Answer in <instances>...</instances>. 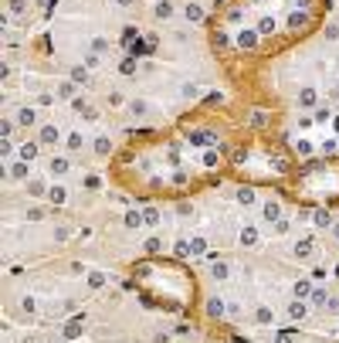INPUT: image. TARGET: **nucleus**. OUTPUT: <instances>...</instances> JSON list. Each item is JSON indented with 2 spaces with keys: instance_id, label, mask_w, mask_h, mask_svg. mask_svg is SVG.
Returning a JSON list of instances; mask_svg holds the SVG:
<instances>
[{
  "instance_id": "1",
  "label": "nucleus",
  "mask_w": 339,
  "mask_h": 343,
  "mask_svg": "<svg viewBox=\"0 0 339 343\" xmlns=\"http://www.w3.org/2000/svg\"><path fill=\"white\" fill-rule=\"evenodd\" d=\"M187 139H177V133H139L129 139V146L119 149L112 160V177L125 190L139 197H183L200 190L203 167L183 157Z\"/></svg>"
},
{
  "instance_id": "2",
  "label": "nucleus",
  "mask_w": 339,
  "mask_h": 343,
  "mask_svg": "<svg viewBox=\"0 0 339 343\" xmlns=\"http://www.w3.org/2000/svg\"><path fill=\"white\" fill-rule=\"evenodd\" d=\"M224 170L241 183H271L282 187L299 167H295V153L275 143L271 136H248L227 149Z\"/></svg>"
},
{
  "instance_id": "3",
  "label": "nucleus",
  "mask_w": 339,
  "mask_h": 343,
  "mask_svg": "<svg viewBox=\"0 0 339 343\" xmlns=\"http://www.w3.org/2000/svg\"><path fill=\"white\" fill-rule=\"evenodd\" d=\"M278 190H282L288 201L305 204V207H332V204H339V157L305 160Z\"/></svg>"
},
{
  "instance_id": "4",
  "label": "nucleus",
  "mask_w": 339,
  "mask_h": 343,
  "mask_svg": "<svg viewBox=\"0 0 339 343\" xmlns=\"http://www.w3.org/2000/svg\"><path fill=\"white\" fill-rule=\"evenodd\" d=\"M203 316H207L210 323H221V320L227 316V302H224L221 296H210L207 302H203Z\"/></svg>"
},
{
  "instance_id": "5",
  "label": "nucleus",
  "mask_w": 339,
  "mask_h": 343,
  "mask_svg": "<svg viewBox=\"0 0 339 343\" xmlns=\"http://www.w3.org/2000/svg\"><path fill=\"white\" fill-rule=\"evenodd\" d=\"M37 143H41V146H58V143H61V129H58L55 123H45V126L37 129Z\"/></svg>"
},
{
  "instance_id": "6",
  "label": "nucleus",
  "mask_w": 339,
  "mask_h": 343,
  "mask_svg": "<svg viewBox=\"0 0 339 343\" xmlns=\"http://www.w3.org/2000/svg\"><path fill=\"white\" fill-rule=\"evenodd\" d=\"M234 201H237L241 207H255V201H258V190H255V183H237Z\"/></svg>"
},
{
  "instance_id": "7",
  "label": "nucleus",
  "mask_w": 339,
  "mask_h": 343,
  "mask_svg": "<svg viewBox=\"0 0 339 343\" xmlns=\"http://www.w3.org/2000/svg\"><path fill=\"white\" fill-rule=\"evenodd\" d=\"M295 102H299V109H319V89H312V85L299 89Z\"/></svg>"
},
{
  "instance_id": "8",
  "label": "nucleus",
  "mask_w": 339,
  "mask_h": 343,
  "mask_svg": "<svg viewBox=\"0 0 339 343\" xmlns=\"http://www.w3.org/2000/svg\"><path fill=\"white\" fill-rule=\"evenodd\" d=\"M183 21H187V24H200V21H207V11H203V4H197V0L183 4Z\"/></svg>"
},
{
  "instance_id": "9",
  "label": "nucleus",
  "mask_w": 339,
  "mask_h": 343,
  "mask_svg": "<svg viewBox=\"0 0 339 343\" xmlns=\"http://www.w3.org/2000/svg\"><path fill=\"white\" fill-rule=\"evenodd\" d=\"M261 217H265L268 224H278V221H282V201H265V204H261Z\"/></svg>"
},
{
  "instance_id": "10",
  "label": "nucleus",
  "mask_w": 339,
  "mask_h": 343,
  "mask_svg": "<svg viewBox=\"0 0 339 343\" xmlns=\"http://www.w3.org/2000/svg\"><path fill=\"white\" fill-rule=\"evenodd\" d=\"M227 275H231V265L224 258H210V279L214 282H227Z\"/></svg>"
},
{
  "instance_id": "11",
  "label": "nucleus",
  "mask_w": 339,
  "mask_h": 343,
  "mask_svg": "<svg viewBox=\"0 0 339 343\" xmlns=\"http://www.w3.org/2000/svg\"><path fill=\"white\" fill-rule=\"evenodd\" d=\"M173 14H177L173 0H156V7H153V17L156 21H173Z\"/></svg>"
},
{
  "instance_id": "12",
  "label": "nucleus",
  "mask_w": 339,
  "mask_h": 343,
  "mask_svg": "<svg viewBox=\"0 0 339 343\" xmlns=\"http://www.w3.org/2000/svg\"><path fill=\"white\" fill-rule=\"evenodd\" d=\"M241 248H255V245H258L261 241V235H258V228H255V224H244V228H241Z\"/></svg>"
},
{
  "instance_id": "13",
  "label": "nucleus",
  "mask_w": 339,
  "mask_h": 343,
  "mask_svg": "<svg viewBox=\"0 0 339 343\" xmlns=\"http://www.w3.org/2000/svg\"><path fill=\"white\" fill-rule=\"evenodd\" d=\"M68 167H71L68 157H51V160H48V173H51V177H65Z\"/></svg>"
},
{
  "instance_id": "14",
  "label": "nucleus",
  "mask_w": 339,
  "mask_h": 343,
  "mask_svg": "<svg viewBox=\"0 0 339 343\" xmlns=\"http://www.w3.org/2000/svg\"><path fill=\"white\" fill-rule=\"evenodd\" d=\"M309 302H305V299H292V302H288V320H305V316H309Z\"/></svg>"
},
{
  "instance_id": "15",
  "label": "nucleus",
  "mask_w": 339,
  "mask_h": 343,
  "mask_svg": "<svg viewBox=\"0 0 339 343\" xmlns=\"http://www.w3.org/2000/svg\"><path fill=\"white\" fill-rule=\"evenodd\" d=\"M125 228H133V231H139V228H146V217H143V211H136V207H129L125 211Z\"/></svg>"
},
{
  "instance_id": "16",
  "label": "nucleus",
  "mask_w": 339,
  "mask_h": 343,
  "mask_svg": "<svg viewBox=\"0 0 339 343\" xmlns=\"http://www.w3.org/2000/svg\"><path fill=\"white\" fill-rule=\"evenodd\" d=\"M312 252H316V238H302V241H295V258H312Z\"/></svg>"
},
{
  "instance_id": "17",
  "label": "nucleus",
  "mask_w": 339,
  "mask_h": 343,
  "mask_svg": "<svg viewBox=\"0 0 339 343\" xmlns=\"http://www.w3.org/2000/svg\"><path fill=\"white\" fill-rule=\"evenodd\" d=\"M68 201V190L65 187H61V183H51V187H48V204H55V207H61Z\"/></svg>"
},
{
  "instance_id": "18",
  "label": "nucleus",
  "mask_w": 339,
  "mask_h": 343,
  "mask_svg": "<svg viewBox=\"0 0 339 343\" xmlns=\"http://www.w3.org/2000/svg\"><path fill=\"white\" fill-rule=\"evenodd\" d=\"M292 153H295V160H312V143L309 139H295Z\"/></svg>"
},
{
  "instance_id": "19",
  "label": "nucleus",
  "mask_w": 339,
  "mask_h": 343,
  "mask_svg": "<svg viewBox=\"0 0 339 343\" xmlns=\"http://www.w3.org/2000/svg\"><path fill=\"white\" fill-rule=\"evenodd\" d=\"M326 302H329V289L326 286H316V289H312V296H309V306H312V309H322Z\"/></svg>"
},
{
  "instance_id": "20",
  "label": "nucleus",
  "mask_w": 339,
  "mask_h": 343,
  "mask_svg": "<svg viewBox=\"0 0 339 343\" xmlns=\"http://www.w3.org/2000/svg\"><path fill=\"white\" fill-rule=\"evenodd\" d=\"M37 153H41V143H24V146L17 149V160L31 163V160H37Z\"/></svg>"
},
{
  "instance_id": "21",
  "label": "nucleus",
  "mask_w": 339,
  "mask_h": 343,
  "mask_svg": "<svg viewBox=\"0 0 339 343\" xmlns=\"http://www.w3.org/2000/svg\"><path fill=\"white\" fill-rule=\"evenodd\" d=\"M312 289H316V286H312V279H299V282L292 286V296L295 299H309V296H312Z\"/></svg>"
},
{
  "instance_id": "22",
  "label": "nucleus",
  "mask_w": 339,
  "mask_h": 343,
  "mask_svg": "<svg viewBox=\"0 0 339 343\" xmlns=\"http://www.w3.org/2000/svg\"><path fill=\"white\" fill-rule=\"evenodd\" d=\"M312 221H316V228H332V214H329V207H316V211H312Z\"/></svg>"
},
{
  "instance_id": "23",
  "label": "nucleus",
  "mask_w": 339,
  "mask_h": 343,
  "mask_svg": "<svg viewBox=\"0 0 339 343\" xmlns=\"http://www.w3.org/2000/svg\"><path fill=\"white\" fill-rule=\"evenodd\" d=\"M34 123H37V112H34L31 105H24L21 112H17V126H24V129H27V126H34Z\"/></svg>"
},
{
  "instance_id": "24",
  "label": "nucleus",
  "mask_w": 339,
  "mask_h": 343,
  "mask_svg": "<svg viewBox=\"0 0 339 343\" xmlns=\"http://www.w3.org/2000/svg\"><path fill=\"white\" fill-rule=\"evenodd\" d=\"M81 330H85V316H75V320H71V323L65 326V340H75V336H78Z\"/></svg>"
},
{
  "instance_id": "25",
  "label": "nucleus",
  "mask_w": 339,
  "mask_h": 343,
  "mask_svg": "<svg viewBox=\"0 0 339 343\" xmlns=\"http://www.w3.org/2000/svg\"><path fill=\"white\" fill-rule=\"evenodd\" d=\"M11 177H14V180H27V177H31V163L17 160V163L11 167Z\"/></svg>"
},
{
  "instance_id": "26",
  "label": "nucleus",
  "mask_w": 339,
  "mask_h": 343,
  "mask_svg": "<svg viewBox=\"0 0 339 343\" xmlns=\"http://www.w3.org/2000/svg\"><path fill=\"white\" fill-rule=\"evenodd\" d=\"M190 255H203L207 258V238L203 235H193L190 238Z\"/></svg>"
},
{
  "instance_id": "27",
  "label": "nucleus",
  "mask_w": 339,
  "mask_h": 343,
  "mask_svg": "<svg viewBox=\"0 0 339 343\" xmlns=\"http://www.w3.org/2000/svg\"><path fill=\"white\" fill-rule=\"evenodd\" d=\"M95 157H112V139H109V136L95 139Z\"/></svg>"
},
{
  "instance_id": "28",
  "label": "nucleus",
  "mask_w": 339,
  "mask_h": 343,
  "mask_svg": "<svg viewBox=\"0 0 339 343\" xmlns=\"http://www.w3.org/2000/svg\"><path fill=\"white\" fill-rule=\"evenodd\" d=\"M58 95L75 102V99H78V89H75V82H61V85H58Z\"/></svg>"
},
{
  "instance_id": "29",
  "label": "nucleus",
  "mask_w": 339,
  "mask_h": 343,
  "mask_svg": "<svg viewBox=\"0 0 339 343\" xmlns=\"http://www.w3.org/2000/svg\"><path fill=\"white\" fill-rule=\"evenodd\" d=\"M319 34L326 37V41H339V24H336V21H326V24H322V31H319Z\"/></svg>"
},
{
  "instance_id": "30",
  "label": "nucleus",
  "mask_w": 339,
  "mask_h": 343,
  "mask_svg": "<svg viewBox=\"0 0 339 343\" xmlns=\"http://www.w3.org/2000/svg\"><path fill=\"white\" fill-rule=\"evenodd\" d=\"M143 217H146V224H149V228H156V224H159V217H163V214H159V207H156V204H149L146 211H143Z\"/></svg>"
},
{
  "instance_id": "31",
  "label": "nucleus",
  "mask_w": 339,
  "mask_h": 343,
  "mask_svg": "<svg viewBox=\"0 0 339 343\" xmlns=\"http://www.w3.org/2000/svg\"><path fill=\"white\" fill-rule=\"evenodd\" d=\"M27 194H34V197H48V183H45V180H31V183H27Z\"/></svg>"
},
{
  "instance_id": "32",
  "label": "nucleus",
  "mask_w": 339,
  "mask_h": 343,
  "mask_svg": "<svg viewBox=\"0 0 339 343\" xmlns=\"http://www.w3.org/2000/svg\"><path fill=\"white\" fill-rule=\"evenodd\" d=\"M197 92H200L197 82H183V85H180V95H183V99H197Z\"/></svg>"
},
{
  "instance_id": "33",
  "label": "nucleus",
  "mask_w": 339,
  "mask_h": 343,
  "mask_svg": "<svg viewBox=\"0 0 339 343\" xmlns=\"http://www.w3.org/2000/svg\"><path fill=\"white\" fill-rule=\"evenodd\" d=\"M173 255H177V258H187V255H190V238L177 241V245H173Z\"/></svg>"
},
{
  "instance_id": "34",
  "label": "nucleus",
  "mask_w": 339,
  "mask_h": 343,
  "mask_svg": "<svg viewBox=\"0 0 339 343\" xmlns=\"http://www.w3.org/2000/svg\"><path fill=\"white\" fill-rule=\"evenodd\" d=\"M129 109H133V116H146L149 112V102H146V99H133Z\"/></svg>"
},
{
  "instance_id": "35",
  "label": "nucleus",
  "mask_w": 339,
  "mask_h": 343,
  "mask_svg": "<svg viewBox=\"0 0 339 343\" xmlns=\"http://www.w3.org/2000/svg\"><path fill=\"white\" fill-rule=\"evenodd\" d=\"M143 248H146V255H156V252H163V238H156V235H153V238H149L146 245H143Z\"/></svg>"
},
{
  "instance_id": "36",
  "label": "nucleus",
  "mask_w": 339,
  "mask_h": 343,
  "mask_svg": "<svg viewBox=\"0 0 339 343\" xmlns=\"http://www.w3.org/2000/svg\"><path fill=\"white\" fill-rule=\"evenodd\" d=\"M326 119H332V109L329 105H319L316 116H312V123H326Z\"/></svg>"
},
{
  "instance_id": "37",
  "label": "nucleus",
  "mask_w": 339,
  "mask_h": 343,
  "mask_svg": "<svg viewBox=\"0 0 339 343\" xmlns=\"http://www.w3.org/2000/svg\"><path fill=\"white\" fill-rule=\"evenodd\" d=\"M255 320H258V323H271V320H275V313H271L268 306H258V313H255Z\"/></svg>"
},
{
  "instance_id": "38",
  "label": "nucleus",
  "mask_w": 339,
  "mask_h": 343,
  "mask_svg": "<svg viewBox=\"0 0 339 343\" xmlns=\"http://www.w3.org/2000/svg\"><path fill=\"white\" fill-rule=\"evenodd\" d=\"M119 71H122V75H136V58H133V55H129V58H122Z\"/></svg>"
},
{
  "instance_id": "39",
  "label": "nucleus",
  "mask_w": 339,
  "mask_h": 343,
  "mask_svg": "<svg viewBox=\"0 0 339 343\" xmlns=\"http://www.w3.org/2000/svg\"><path fill=\"white\" fill-rule=\"evenodd\" d=\"M105 286V272H92L89 275V289H102Z\"/></svg>"
},
{
  "instance_id": "40",
  "label": "nucleus",
  "mask_w": 339,
  "mask_h": 343,
  "mask_svg": "<svg viewBox=\"0 0 339 343\" xmlns=\"http://www.w3.org/2000/svg\"><path fill=\"white\" fill-rule=\"evenodd\" d=\"M227 316H231V320H241V316H244V306H241V302H227Z\"/></svg>"
},
{
  "instance_id": "41",
  "label": "nucleus",
  "mask_w": 339,
  "mask_h": 343,
  "mask_svg": "<svg viewBox=\"0 0 339 343\" xmlns=\"http://www.w3.org/2000/svg\"><path fill=\"white\" fill-rule=\"evenodd\" d=\"M81 149V133H71L68 136V153H78Z\"/></svg>"
},
{
  "instance_id": "42",
  "label": "nucleus",
  "mask_w": 339,
  "mask_h": 343,
  "mask_svg": "<svg viewBox=\"0 0 339 343\" xmlns=\"http://www.w3.org/2000/svg\"><path fill=\"white\" fill-rule=\"evenodd\" d=\"M71 82H75V85H85V82H89V68H71Z\"/></svg>"
},
{
  "instance_id": "43",
  "label": "nucleus",
  "mask_w": 339,
  "mask_h": 343,
  "mask_svg": "<svg viewBox=\"0 0 339 343\" xmlns=\"http://www.w3.org/2000/svg\"><path fill=\"white\" fill-rule=\"evenodd\" d=\"M92 51H95V55H105V51H109V41H105V37H95V41H92Z\"/></svg>"
},
{
  "instance_id": "44",
  "label": "nucleus",
  "mask_w": 339,
  "mask_h": 343,
  "mask_svg": "<svg viewBox=\"0 0 339 343\" xmlns=\"http://www.w3.org/2000/svg\"><path fill=\"white\" fill-rule=\"evenodd\" d=\"M271 228H275V235H288V231H292V221L282 217V221H278V224H271Z\"/></svg>"
},
{
  "instance_id": "45",
  "label": "nucleus",
  "mask_w": 339,
  "mask_h": 343,
  "mask_svg": "<svg viewBox=\"0 0 339 343\" xmlns=\"http://www.w3.org/2000/svg\"><path fill=\"white\" fill-rule=\"evenodd\" d=\"M295 340H299V336H295L292 330H282L278 336H275V343H295Z\"/></svg>"
},
{
  "instance_id": "46",
  "label": "nucleus",
  "mask_w": 339,
  "mask_h": 343,
  "mask_svg": "<svg viewBox=\"0 0 339 343\" xmlns=\"http://www.w3.org/2000/svg\"><path fill=\"white\" fill-rule=\"evenodd\" d=\"M99 61H102V55H95V51H92V55H85V68H99Z\"/></svg>"
},
{
  "instance_id": "47",
  "label": "nucleus",
  "mask_w": 339,
  "mask_h": 343,
  "mask_svg": "<svg viewBox=\"0 0 339 343\" xmlns=\"http://www.w3.org/2000/svg\"><path fill=\"white\" fill-rule=\"evenodd\" d=\"M326 313H339V296H329V302H326Z\"/></svg>"
},
{
  "instance_id": "48",
  "label": "nucleus",
  "mask_w": 339,
  "mask_h": 343,
  "mask_svg": "<svg viewBox=\"0 0 339 343\" xmlns=\"http://www.w3.org/2000/svg\"><path fill=\"white\" fill-rule=\"evenodd\" d=\"M0 153H4V157H11V153H14V143H11V139H4V143H0Z\"/></svg>"
},
{
  "instance_id": "49",
  "label": "nucleus",
  "mask_w": 339,
  "mask_h": 343,
  "mask_svg": "<svg viewBox=\"0 0 339 343\" xmlns=\"http://www.w3.org/2000/svg\"><path fill=\"white\" fill-rule=\"evenodd\" d=\"M115 4H119V7H122V11H129V7H136V4H139V0H115Z\"/></svg>"
},
{
  "instance_id": "50",
  "label": "nucleus",
  "mask_w": 339,
  "mask_h": 343,
  "mask_svg": "<svg viewBox=\"0 0 339 343\" xmlns=\"http://www.w3.org/2000/svg\"><path fill=\"white\" fill-rule=\"evenodd\" d=\"M153 343H169V333H156V340Z\"/></svg>"
},
{
  "instance_id": "51",
  "label": "nucleus",
  "mask_w": 339,
  "mask_h": 343,
  "mask_svg": "<svg viewBox=\"0 0 339 343\" xmlns=\"http://www.w3.org/2000/svg\"><path fill=\"white\" fill-rule=\"evenodd\" d=\"M332 129H336V133H339V116H332Z\"/></svg>"
},
{
  "instance_id": "52",
  "label": "nucleus",
  "mask_w": 339,
  "mask_h": 343,
  "mask_svg": "<svg viewBox=\"0 0 339 343\" xmlns=\"http://www.w3.org/2000/svg\"><path fill=\"white\" fill-rule=\"evenodd\" d=\"M336 92H339V82H336Z\"/></svg>"
}]
</instances>
